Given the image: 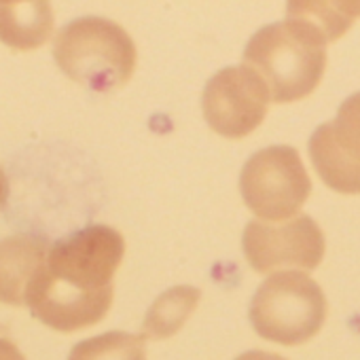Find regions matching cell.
Wrapping results in <instances>:
<instances>
[{
	"label": "cell",
	"mask_w": 360,
	"mask_h": 360,
	"mask_svg": "<svg viewBox=\"0 0 360 360\" xmlns=\"http://www.w3.org/2000/svg\"><path fill=\"white\" fill-rule=\"evenodd\" d=\"M0 360H26V356L11 339L0 337Z\"/></svg>",
	"instance_id": "5bb4252c"
},
{
	"label": "cell",
	"mask_w": 360,
	"mask_h": 360,
	"mask_svg": "<svg viewBox=\"0 0 360 360\" xmlns=\"http://www.w3.org/2000/svg\"><path fill=\"white\" fill-rule=\"evenodd\" d=\"M236 360H286L278 354H271V352H261V349H252V352H246L242 356H238Z\"/></svg>",
	"instance_id": "9a60e30c"
},
{
	"label": "cell",
	"mask_w": 360,
	"mask_h": 360,
	"mask_svg": "<svg viewBox=\"0 0 360 360\" xmlns=\"http://www.w3.org/2000/svg\"><path fill=\"white\" fill-rule=\"evenodd\" d=\"M68 360H146L144 339L140 335L110 330L77 343Z\"/></svg>",
	"instance_id": "7c38bea8"
},
{
	"label": "cell",
	"mask_w": 360,
	"mask_h": 360,
	"mask_svg": "<svg viewBox=\"0 0 360 360\" xmlns=\"http://www.w3.org/2000/svg\"><path fill=\"white\" fill-rule=\"evenodd\" d=\"M309 157L337 193H360V91L343 100L335 121L322 123L309 138Z\"/></svg>",
	"instance_id": "ba28073f"
},
{
	"label": "cell",
	"mask_w": 360,
	"mask_h": 360,
	"mask_svg": "<svg viewBox=\"0 0 360 360\" xmlns=\"http://www.w3.org/2000/svg\"><path fill=\"white\" fill-rule=\"evenodd\" d=\"M53 56L66 77L100 94L123 87L136 70L131 37L104 18H81L64 26Z\"/></svg>",
	"instance_id": "3957f363"
},
{
	"label": "cell",
	"mask_w": 360,
	"mask_h": 360,
	"mask_svg": "<svg viewBox=\"0 0 360 360\" xmlns=\"http://www.w3.org/2000/svg\"><path fill=\"white\" fill-rule=\"evenodd\" d=\"M49 244L41 236L15 233L0 240V303L26 305L28 288L43 267Z\"/></svg>",
	"instance_id": "9c48e42d"
},
{
	"label": "cell",
	"mask_w": 360,
	"mask_h": 360,
	"mask_svg": "<svg viewBox=\"0 0 360 360\" xmlns=\"http://www.w3.org/2000/svg\"><path fill=\"white\" fill-rule=\"evenodd\" d=\"M53 34V11L45 0H0V41L18 51L45 45Z\"/></svg>",
	"instance_id": "30bf717a"
},
{
	"label": "cell",
	"mask_w": 360,
	"mask_h": 360,
	"mask_svg": "<svg viewBox=\"0 0 360 360\" xmlns=\"http://www.w3.org/2000/svg\"><path fill=\"white\" fill-rule=\"evenodd\" d=\"M326 39L320 28L301 18H286L252 34L244 64L265 83L278 104L309 96L326 68Z\"/></svg>",
	"instance_id": "7a4b0ae2"
},
{
	"label": "cell",
	"mask_w": 360,
	"mask_h": 360,
	"mask_svg": "<svg viewBox=\"0 0 360 360\" xmlns=\"http://www.w3.org/2000/svg\"><path fill=\"white\" fill-rule=\"evenodd\" d=\"M288 18H301L320 28L326 43L337 41L360 18V3H288Z\"/></svg>",
	"instance_id": "4fadbf2b"
},
{
	"label": "cell",
	"mask_w": 360,
	"mask_h": 360,
	"mask_svg": "<svg viewBox=\"0 0 360 360\" xmlns=\"http://www.w3.org/2000/svg\"><path fill=\"white\" fill-rule=\"evenodd\" d=\"M326 297L316 280L303 271L269 276L252 297L250 322L274 343L299 345L309 341L324 324Z\"/></svg>",
	"instance_id": "277c9868"
},
{
	"label": "cell",
	"mask_w": 360,
	"mask_h": 360,
	"mask_svg": "<svg viewBox=\"0 0 360 360\" xmlns=\"http://www.w3.org/2000/svg\"><path fill=\"white\" fill-rule=\"evenodd\" d=\"M7 198H9V180H7V174H5V169L0 167V208L5 206Z\"/></svg>",
	"instance_id": "2e32d148"
},
{
	"label": "cell",
	"mask_w": 360,
	"mask_h": 360,
	"mask_svg": "<svg viewBox=\"0 0 360 360\" xmlns=\"http://www.w3.org/2000/svg\"><path fill=\"white\" fill-rule=\"evenodd\" d=\"M240 191L259 219L280 223L299 214L311 193V180L297 148L267 146L244 163Z\"/></svg>",
	"instance_id": "5b68a950"
},
{
	"label": "cell",
	"mask_w": 360,
	"mask_h": 360,
	"mask_svg": "<svg viewBox=\"0 0 360 360\" xmlns=\"http://www.w3.org/2000/svg\"><path fill=\"white\" fill-rule=\"evenodd\" d=\"M242 246L248 263L259 274L282 267L311 271L320 265L326 250L320 225L307 214L280 223L250 221L244 229Z\"/></svg>",
	"instance_id": "8992f818"
},
{
	"label": "cell",
	"mask_w": 360,
	"mask_h": 360,
	"mask_svg": "<svg viewBox=\"0 0 360 360\" xmlns=\"http://www.w3.org/2000/svg\"><path fill=\"white\" fill-rule=\"evenodd\" d=\"M269 102L263 79L242 64L219 70L206 83L202 110L217 134L225 138H244L263 123Z\"/></svg>",
	"instance_id": "52a82bcc"
},
{
	"label": "cell",
	"mask_w": 360,
	"mask_h": 360,
	"mask_svg": "<svg viewBox=\"0 0 360 360\" xmlns=\"http://www.w3.org/2000/svg\"><path fill=\"white\" fill-rule=\"evenodd\" d=\"M123 252V236L106 225L87 227L49 246L26 295L32 316L60 333L98 324L112 305V278Z\"/></svg>",
	"instance_id": "6da1fadb"
},
{
	"label": "cell",
	"mask_w": 360,
	"mask_h": 360,
	"mask_svg": "<svg viewBox=\"0 0 360 360\" xmlns=\"http://www.w3.org/2000/svg\"><path fill=\"white\" fill-rule=\"evenodd\" d=\"M200 297L202 292L193 286H174L165 290L159 299H155V303L146 311L140 337L142 339H167L174 333H178V328L195 311Z\"/></svg>",
	"instance_id": "8fae6325"
}]
</instances>
